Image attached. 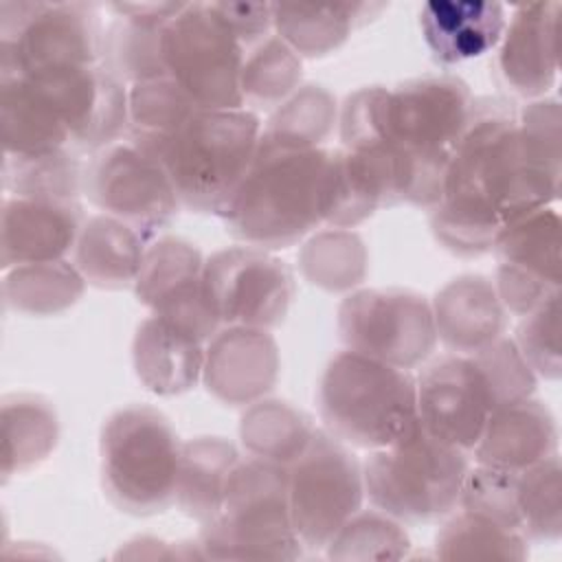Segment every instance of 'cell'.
Returning a JSON list of instances; mask_svg holds the SVG:
<instances>
[{"instance_id": "cell-3", "label": "cell", "mask_w": 562, "mask_h": 562, "mask_svg": "<svg viewBox=\"0 0 562 562\" xmlns=\"http://www.w3.org/2000/svg\"><path fill=\"white\" fill-rule=\"evenodd\" d=\"M329 151L259 138L257 154L222 211L231 237L261 250L299 244L323 224V187Z\"/></svg>"}, {"instance_id": "cell-22", "label": "cell", "mask_w": 562, "mask_h": 562, "mask_svg": "<svg viewBox=\"0 0 562 562\" xmlns=\"http://www.w3.org/2000/svg\"><path fill=\"white\" fill-rule=\"evenodd\" d=\"M479 465L520 472L558 454L555 417L540 400L527 397L496 408L479 443L474 446Z\"/></svg>"}, {"instance_id": "cell-19", "label": "cell", "mask_w": 562, "mask_h": 562, "mask_svg": "<svg viewBox=\"0 0 562 562\" xmlns=\"http://www.w3.org/2000/svg\"><path fill=\"white\" fill-rule=\"evenodd\" d=\"M560 2L516 7L498 50V72L505 86L525 99H542L560 70Z\"/></svg>"}, {"instance_id": "cell-14", "label": "cell", "mask_w": 562, "mask_h": 562, "mask_svg": "<svg viewBox=\"0 0 562 562\" xmlns=\"http://www.w3.org/2000/svg\"><path fill=\"white\" fill-rule=\"evenodd\" d=\"M204 288L224 327L272 329L288 316L294 277L270 250L233 246L204 261Z\"/></svg>"}, {"instance_id": "cell-1", "label": "cell", "mask_w": 562, "mask_h": 562, "mask_svg": "<svg viewBox=\"0 0 562 562\" xmlns=\"http://www.w3.org/2000/svg\"><path fill=\"white\" fill-rule=\"evenodd\" d=\"M558 195L560 180L538 173L522 158L516 116L474 103L450 156L441 198L430 209V228L452 255L479 257L492 250L503 226Z\"/></svg>"}, {"instance_id": "cell-10", "label": "cell", "mask_w": 562, "mask_h": 562, "mask_svg": "<svg viewBox=\"0 0 562 562\" xmlns=\"http://www.w3.org/2000/svg\"><path fill=\"white\" fill-rule=\"evenodd\" d=\"M246 48L224 24L213 2H184L162 29V61L198 110L244 108L241 68Z\"/></svg>"}, {"instance_id": "cell-32", "label": "cell", "mask_w": 562, "mask_h": 562, "mask_svg": "<svg viewBox=\"0 0 562 562\" xmlns=\"http://www.w3.org/2000/svg\"><path fill=\"white\" fill-rule=\"evenodd\" d=\"M127 105L130 127L125 138L158 160L162 158L169 140L198 112L195 103L171 77L130 86Z\"/></svg>"}, {"instance_id": "cell-2", "label": "cell", "mask_w": 562, "mask_h": 562, "mask_svg": "<svg viewBox=\"0 0 562 562\" xmlns=\"http://www.w3.org/2000/svg\"><path fill=\"white\" fill-rule=\"evenodd\" d=\"M474 103L468 83L452 75L411 79L393 90L367 86L340 108V140L349 151L389 156L402 173L404 202L430 211Z\"/></svg>"}, {"instance_id": "cell-13", "label": "cell", "mask_w": 562, "mask_h": 562, "mask_svg": "<svg viewBox=\"0 0 562 562\" xmlns=\"http://www.w3.org/2000/svg\"><path fill=\"white\" fill-rule=\"evenodd\" d=\"M83 193L97 209L136 228L145 241L167 228L180 209L165 165L125 136L90 156Z\"/></svg>"}, {"instance_id": "cell-17", "label": "cell", "mask_w": 562, "mask_h": 562, "mask_svg": "<svg viewBox=\"0 0 562 562\" xmlns=\"http://www.w3.org/2000/svg\"><path fill=\"white\" fill-rule=\"evenodd\" d=\"M417 419L435 439L472 452L496 411L494 393L470 353H448L419 373Z\"/></svg>"}, {"instance_id": "cell-18", "label": "cell", "mask_w": 562, "mask_h": 562, "mask_svg": "<svg viewBox=\"0 0 562 562\" xmlns=\"http://www.w3.org/2000/svg\"><path fill=\"white\" fill-rule=\"evenodd\" d=\"M279 345L270 329L228 325L204 347L202 382L222 404L250 406L277 384Z\"/></svg>"}, {"instance_id": "cell-34", "label": "cell", "mask_w": 562, "mask_h": 562, "mask_svg": "<svg viewBox=\"0 0 562 562\" xmlns=\"http://www.w3.org/2000/svg\"><path fill=\"white\" fill-rule=\"evenodd\" d=\"M83 290V274L66 259L11 268L2 281L7 307L29 316H55L66 312L81 299Z\"/></svg>"}, {"instance_id": "cell-42", "label": "cell", "mask_w": 562, "mask_h": 562, "mask_svg": "<svg viewBox=\"0 0 562 562\" xmlns=\"http://www.w3.org/2000/svg\"><path fill=\"white\" fill-rule=\"evenodd\" d=\"M518 143L531 169L553 180L562 178V110L555 99H536L518 116Z\"/></svg>"}, {"instance_id": "cell-36", "label": "cell", "mask_w": 562, "mask_h": 562, "mask_svg": "<svg viewBox=\"0 0 562 562\" xmlns=\"http://www.w3.org/2000/svg\"><path fill=\"white\" fill-rule=\"evenodd\" d=\"M367 246L362 237L347 228L314 233L299 252L301 274L327 292H349L367 277Z\"/></svg>"}, {"instance_id": "cell-39", "label": "cell", "mask_w": 562, "mask_h": 562, "mask_svg": "<svg viewBox=\"0 0 562 562\" xmlns=\"http://www.w3.org/2000/svg\"><path fill=\"white\" fill-rule=\"evenodd\" d=\"M301 77V57L281 37L268 35L246 50L241 68L244 101L255 105H281L299 90Z\"/></svg>"}, {"instance_id": "cell-4", "label": "cell", "mask_w": 562, "mask_h": 562, "mask_svg": "<svg viewBox=\"0 0 562 562\" xmlns=\"http://www.w3.org/2000/svg\"><path fill=\"white\" fill-rule=\"evenodd\" d=\"M318 413L325 430L338 441L380 450L419 426L417 382L408 369L347 349L323 371Z\"/></svg>"}, {"instance_id": "cell-44", "label": "cell", "mask_w": 562, "mask_h": 562, "mask_svg": "<svg viewBox=\"0 0 562 562\" xmlns=\"http://www.w3.org/2000/svg\"><path fill=\"white\" fill-rule=\"evenodd\" d=\"M516 327V347L533 369L536 375L544 380H560L562 358H560V294L520 316Z\"/></svg>"}, {"instance_id": "cell-24", "label": "cell", "mask_w": 562, "mask_h": 562, "mask_svg": "<svg viewBox=\"0 0 562 562\" xmlns=\"http://www.w3.org/2000/svg\"><path fill=\"white\" fill-rule=\"evenodd\" d=\"M505 7L479 0H432L419 9V26L435 61L461 64L490 53L505 33Z\"/></svg>"}, {"instance_id": "cell-31", "label": "cell", "mask_w": 562, "mask_h": 562, "mask_svg": "<svg viewBox=\"0 0 562 562\" xmlns=\"http://www.w3.org/2000/svg\"><path fill=\"white\" fill-rule=\"evenodd\" d=\"M2 422V479L22 474L55 450L59 417L53 404L40 395H9L0 408Z\"/></svg>"}, {"instance_id": "cell-30", "label": "cell", "mask_w": 562, "mask_h": 562, "mask_svg": "<svg viewBox=\"0 0 562 562\" xmlns=\"http://www.w3.org/2000/svg\"><path fill=\"white\" fill-rule=\"evenodd\" d=\"M382 206H389V198L375 167L345 147L331 149L323 187V224L351 228Z\"/></svg>"}, {"instance_id": "cell-28", "label": "cell", "mask_w": 562, "mask_h": 562, "mask_svg": "<svg viewBox=\"0 0 562 562\" xmlns=\"http://www.w3.org/2000/svg\"><path fill=\"white\" fill-rule=\"evenodd\" d=\"M147 241L130 224L101 213L83 222L75 244V266L86 283L101 290L134 285Z\"/></svg>"}, {"instance_id": "cell-35", "label": "cell", "mask_w": 562, "mask_h": 562, "mask_svg": "<svg viewBox=\"0 0 562 562\" xmlns=\"http://www.w3.org/2000/svg\"><path fill=\"white\" fill-rule=\"evenodd\" d=\"M83 169L86 162L70 149L2 156V184L11 198L79 202L83 193Z\"/></svg>"}, {"instance_id": "cell-40", "label": "cell", "mask_w": 562, "mask_h": 562, "mask_svg": "<svg viewBox=\"0 0 562 562\" xmlns=\"http://www.w3.org/2000/svg\"><path fill=\"white\" fill-rule=\"evenodd\" d=\"M527 540L479 514L461 512L448 520L435 538V553L446 560L454 558H501L525 560L529 555Z\"/></svg>"}, {"instance_id": "cell-8", "label": "cell", "mask_w": 562, "mask_h": 562, "mask_svg": "<svg viewBox=\"0 0 562 562\" xmlns=\"http://www.w3.org/2000/svg\"><path fill=\"white\" fill-rule=\"evenodd\" d=\"M180 448L160 411L140 404L114 411L101 430V476L112 505L151 516L176 503Z\"/></svg>"}, {"instance_id": "cell-29", "label": "cell", "mask_w": 562, "mask_h": 562, "mask_svg": "<svg viewBox=\"0 0 562 562\" xmlns=\"http://www.w3.org/2000/svg\"><path fill=\"white\" fill-rule=\"evenodd\" d=\"M237 448L224 437H195L182 443L176 474V505L200 525L213 520L224 503L231 470L239 461Z\"/></svg>"}, {"instance_id": "cell-6", "label": "cell", "mask_w": 562, "mask_h": 562, "mask_svg": "<svg viewBox=\"0 0 562 562\" xmlns=\"http://www.w3.org/2000/svg\"><path fill=\"white\" fill-rule=\"evenodd\" d=\"M261 138V121L252 110H198L169 140L162 165L180 206L222 215Z\"/></svg>"}, {"instance_id": "cell-41", "label": "cell", "mask_w": 562, "mask_h": 562, "mask_svg": "<svg viewBox=\"0 0 562 562\" xmlns=\"http://www.w3.org/2000/svg\"><path fill=\"white\" fill-rule=\"evenodd\" d=\"M331 560H400L408 553L411 540L400 520L380 509L356 512L329 540Z\"/></svg>"}, {"instance_id": "cell-25", "label": "cell", "mask_w": 562, "mask_h": 562, "mask_svg": "<svg viewBox=\"0 0 562 562\" xmlns=\"http://www.w3.org/2000/svg\"><path fill=\"white\" fill-rule=\"evenodd\" d=\"M132 360L147 391L156 395H180L202 378L204 342L151 314L136 329Z\"/></svg>"}, {"instance_id": "cell-23", "label": "cell", "mask_w": 562, "mask_h": 562, "mask_svg": "<svg viewBox=\"0 0 562 562\" xmlns=\"http://www.w3.org/2000/svg\"><path fill=\"white\" fill-rule=\"evenodd\" d=\"M437 340L452 353H472L498 336L507 325L494 281L483 274H461L448 281L430 301Z\"/></svg>"}, {"instance_id": "cell-16", "label": "cell", "mask_w": 562, "mask_h": 562, "mask_svg": "<svg viewBox=\"0 0 562 562\" xmlns=\"http://www.w3.org/2000/svg\"><path fill=\"white\" fill-rule=\"evenodd\" d=\"M204 261L191 241L158 237L145 248L132 285L145 307L200 342H209L222 325L204 288Z\"/></svg>"}, {"instance_id": "cell-11", "label": "cell", "mask_w": 562, "mask_h": 562, "mask_svg": "<svg viewBox=\"0 0 562 562\" xmlns=\"http://www.w3.org/2000/svg\"><path fill=\"white\" fill-rule=\"evenodd\" d=\"M288 501L301 544L321 551L362 509V465L347 443L316 428L307 448L288 465Z\"/></svg>"}, {"instance_id": "cell-26", "label": "cell", "mask_w": 562, "mask_h": 562, "mask_svg": "<svg viewBox=\"0 0 562 562\" xmlns=\"http://www.w3.org/2000/svg\"><path fill=\"white\" fill-rule=\"evenodd\" d=\"M0 140L2 156L48 154L70 149V130L33 79L9 77L0 79Z\"/></svg>"}, {"instance_id": "cell-37", "label": "cell", "mask_w": 562, "mask_h": 562, "mask_svg": "<svg viewBox=\"0 0 562 562\" xmlns=\"http://www.w3.org/2000/svg\"><path fill=\"white\" fill-rule=\"evenodd\" d=\"M338 123L336 97L316 83L299 86L261 127V138L288 147H321Z\"/></svg>"}, {"instance_id": "cell-21", "label": "cell", "mask_w": 562, "mask_h": 562, "mask_svg": "<svg viewBox=\"0 0 562 562\" xmlns=\"http://www.w3.org/2000/svg\"><path fill=\"white\" fill-rule=\"evenodd\" d=\"M184 2H116L114 20L103 37L101 66L119 81L136 86L167 77L162 61V29Z\"/></svg>"}, {"instance_id": "cell-38", "label": "cell", "mask_w": 562, "mask_h": 562, "mask_svg": "<svg viewBox=\"0 0 562 562\" xmlns=\"http://www.w3.org/2000/svg\"><path fill=\"white\" fill-rule=\"evenodd\" d=\"M520 533L529 542H555L562 536V468L553 454L516 472Z\"/></svg>"}, {"instance_id": "cell-20", "label": "cell", "mask_w": 562, "mask_h": 562, "mask_svg": "<svg viewBox=\"0 0 562 562\" xmlns=\"http://www.w3.org/2000/svg\"><path fill=\"white\" fill-rule=\"evenodd\" d=\"M83 222L79 202L7 198L0 220L2 268L64 259L75 250Z\"/></svg>"}, {"instance_id": "cell-43", "label": "cell", "mask_w": 562, "mask_h": 562, "mask_svg": "<svg viewBox=\"0 0 562 562\" xmlns=\"http://www.w3.org/2000/svg\"><path fill=\"white\" fill-rule=\"evenodd\" d=\"M470 356L481 367V371L494 393L496 408L527 400L533 395L538 375L533 373V369L527 364V360L518 351L514 338L498 336L490 345L472 351Z\"/></svg>"}, {"instance_id": "cell-12", "label": "cell", "mask_w": 562, "mask_h": 562, "mask_svg": "<svg viewBox=\"0 0 562 562\" xmlns=\"http://www.w3.org/2000/svg\"><path fill=\"white\" fill-rule=\"evenodd\" d=\"M338 334L349 351L413 369L437 345L430 301L404 288H364L338 307Z\"/></svg>"}, {"instance_id": "cell-33", "label": "cell", "mask_w": 562, "mask_h": 562, "mask_svg": "<svg viewBox=\"0 0 562 562\" xmlns=\"http://www.w3.org/2000/svg\"><path fill=\"white\" fill-rule=\"evenodd\" d=\"M316 426L301 408L281 400H257L246 406L239 439L250 457L290 465L310 443Z\"/></svg>"}, {"instance_id": "cell-27", "label": "cell", "mask_w": 562, "mask_h": 562, "mask_svg": "<svg viewBox=\"0 0 562 562\" xmlns=\"http://www.w3.org/2000/svg\"><path fill=\"white\" fill-rule=\"evenodd\" d=\"M380 11L384 4L373 2H272V29L299 57L316 59L338 50Z\"/></svg>"}, {"instance_id": "cell-5", "label": "cell", "mask_w": 562, "mask_h": 562, "mask_svg": "<svg viewBox=\"0 0 562 562\" xmlns=\"http://www.w3.org/2000/svg\"><path fill=\"white\" fill-rule=\"evenodd\" d=\"M200 527L198 544L211 560H296L303 551L290 518L288 468L257 457L235 463L220 514Z\"/></svg>"}, {"instance_id": "cell-9", "label": "cell", "mask_w": 562, "mask_h": 562, "mask_svg": "<svg viewBox=\"0 0 562 562\" xmlns=\"http://www.w3.org/2000/svg\"><path fill=\"white\" fill-rule=\"evenodd\" d=\"M99 7L92 2H0V79L44 70L99 66Z\"/></svg>"}, {"instance_id": "cell-7", "label": "cell", "mask_w": 562, "mask_h": 562, "mask_svg": "<svg viewBox=\"0 0 562 562\" xmlns=\"http://www.w3.org/2000/svg\"><path fill=\"white\" fill-rule=\"evenodd\" d=\"M468 470V452L417 426L404 439L371 450L362 465L364 496L400 522H432L459 505Z\"/></svg>"}, {"instance_id": "cell-15", "label": "cell", "mask_w": 562, "mask_h": 562, "mask_svg": "<svg viewBox=\"0 0 562 562\" xmlns=\"http://www.w3.org/2000/svg\"><path fill=\"white\" fill-rule=\"evenodd\" d=\"M560 215L542 206L516 217L498 233L494 288L503 307L525 316L560 294Z\"/></svg>"}, {"instance_id": "cell-45", "label": "cell", "mask_w": 562, "mask_h": 562, "mask_svg": "<svg viewBox=\"0 0 562 562\" xmlns=\"http://www.w3.org/2000/svg\"><path fill=\"white\" fill-rule=\"evenodd\" d=\"M213 9L246 50L266 40L272 29V2H213Z\"/></svg>"}]
</instances>
